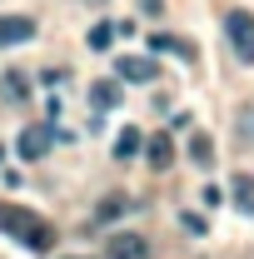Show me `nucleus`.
Returning a JSON list of instances; mask_svg holds the SVG:
<instances>
[{"mask_svg":"<svg viewBox=\"0 0 254 259\" xmlns=\"http://www.w3.org/2000/svg\"><path fill=\"white\" fill-rule=\"evenodd\" d=\"M35 35V20L30 15H0V45H20Z\"/></svg>","mask_w":254,"mask_h":259,"instance_id":"nucleus-7","label":"nucleus"},{"mask_svg":"<svg viewBox=\"0 0 254 259\" xmlns=\"http://www.w3.org/2000/svg\"><path fill=\"white\" fill-rule=\"evenodd\" d=\"M0 90H5V100H25L30 95V85H25L20 70H5V75H0Z\"/></svg>","mask_w":254,"mask_h":259,"instance_id":"nucleus-13","label":"nucleus"},{"mask_svg":"<svg viewBox=\"0 0 254 259\" xmlns=\"http://www.w3.org/2000/svg\"><path fill=\"white\" fill-rule=\"evenodd\" d=\"M0 155H5V150H0Z\"/></svg>","mask_w":254,"mask_h":259,"instance_id":"nucleus-17","label":"nucleus"},{"mask_svg":"<svg viewBox=\"0 0 254 259\" xmlns=\"http://www.w3.org/2000/svg\"><path fill=\"white\" fill-rule=\"evenodd\" d=\"M229 194H234V209H244V214H254V175H234V185H229Z\"/></svg>","mask_w":254,"mask_h":259,"instance_id":"nucleus-11","label":"nucleus"},{"mask_svg":"<svg viewBox=\"0 0 254 259\" xmlns=\"http://www.w3.org/2000/svg\"><path fill=\"white\" fill-rule=\"evenodd\" d=\"M145 155H150V169H170L175 164V135H155L145 145Z\"/></svg>","mask_w":254,"mask_h":259,"instance_id":"nucleus-9","label":"nucleus"},{"mask_svg":"<svg viewBox=\"0 0 254 259\" xmlns=\"http://www.w3.org/2000/svg\"><path fill=\"white\" fill-rule=\"evenodd\" d=\"M50 145H55V125H25V130H20V140H15L20 160H45Z\"/></svg>","mask_w":254,"mask_h":259,"instance_id":"nucleus-3","label":"nucleus"},{"mask_svg":"<svg viewBox=\"0 0 254 259\" xmlns=\"http://www.w3.org/2000/svg\"><path fill=\"white\" fill-rule=\"evenodd\" d=\"M190 160L194 164H215V140L209 135H194L190 140Z\"/></svg>","mask_w":254,"mask_h":259,"instance_id":"nucleus-15","label":"nucleus"},{"mask_svg":"<svg viewBox=\"0 0 254 259\" xmlns=\"http://www.w3.org/2000/svg\"><path fill=\"white\" fill-rule=\"evenodd\" d=\"M140 10H145V15H159V10H164V0H140Z\"/></svg>","mask_w":254,"mask_h":259,"instance_id":"nucleus-16","label":"nucleus"},{"mask_svg":"<svg viewBox=\"0 0 254 259\" xmlns=\"http://www.w3.org/2000/svg\"><path fill=\"white\" fill-rule=\"evenodd\" d=\"M224 35H229L234 55L244 65H254V15L249 10H229V15H224Z\"/></svg>","mask_w":254,"mask_h":259,"instance_id":"nucleus-2","label":"nucleus"},{"mask_svg":"<svg viewBox=\"0 0 254 259\" xmlns=\"http://www.w3.org/2000/svg\"><path fill=\"white\" fill-rule=\"evenodd\" d=\"M105 254L110 259H150V244H145L140 234H115V239L105 244Z\"/></svg>","mask_w":254,"mask_h":259,"instance_id":"nucleus-6","label":"nucleus"},{"mask_svg":"<svg viewBox=\"0 0 254 259\" xmlns=\"http://www.w3.org/2000/svg\"><path fill=\"white\" fill-rule=\"evenodd\" d=\"M115 80H130V85H150V80H159V65L150 60V55H120V60H115Z\"/></svg>","mask_w":254,"mask_h":259,"instance_id":"nucleus-4","label":"nucleus"},{"mask_svg":"<svg viewBox=\"0 0 254 259\" xmlns=\"http://www.w3.org/2000/svg\"><path fill=\"white\" fill-rule=\"evenodd\" d=\"M130 209H135V199L115 190V194H105V199L95 204V225H110V220H120V214H130Z\"/></svg>","mask_w":254,"mask_h":259,"instance_id":"nucleus-8","label":"nucleus"},{"mask_svg":"<svg viewBox=\"0 0 254 259\" xmlns=\"http://www.w3.org/2000/svg\"><path fill=\"white\" fill-rule=\"evenodd\" d=\"M110 40H115V25H110V20H95L90 35H85V45H90V50H110Z\"/></svg>","mask_w":254,"mask_h":259,"instance_id":"nucleus-14","label":"nucleus"},{"mask_svg":"<svg viewBox=\"0 0 254 259\" xmlns=\"http://www.w3.org/2000/svg\"><path fill=\"white\" fill-rule=\"evenodd\" d=\"M0 229H5L15 244L35 249V254H45V249L55 244V225L40 220L35 209H20V204H0Z\"/></svg>","mask_w":254,"mask_h":259,"instance_id":"nucleus-1","label":"nucleus"},{"mask_svg":"<svg viewBox=\"0 0 254 259\" xmlns=\"http://www.w3.org/2000/svg\"><path fill=\"white\" fill-rule=\"evenodd\" d=\"M150 50L155 55H185V60H194V45L180 40V35H150Z\"/></svg>","mask_w":254,"mask_h":259,"instance_id":"nucleus-10","label":"nucleus"},{"mask_svg":"<svg viewBox=\"0 0 254 259\" xmlns=\"http://www.w3.org/2000/svg\"><path fill=\"white\" fill-rule=\"evenodd\" d=\"M90 5H95V0H90Z\"/></svg>","mask_w":254,"mask_h":259,"instance_id":"nucleus-18","label":"nucleus"},{"mask_svg":"<svg viewBox=\"0 0 254 259\" xmlns=\"http://www.w3.org/2000/svg\"><path fill=\"white\" fill-rule=\"evenodd\" d=\"M120 100H125L120 80H95V85H90V110H95V120L105 115V110H115Z\"/></svg>","mask_w":254,"mask_h":259,"instance_id":"nucleus-5","label":"nucleus"},{"mask_svg":"<svg viewBox=\"0 0 254 259\" xmlns=\"http://www.w3.org/2000/svg\"><path fill=\"white\" fill-rule=\"evenodd\" d=\"M140 150H145V135H140L135 125H125L120 140H115V160H130V155H140Z\"/></svg>","mask_w":254,"mask_h":259,"instance_id":"nucleus-12","label":"nucleus"}]
</instances>
